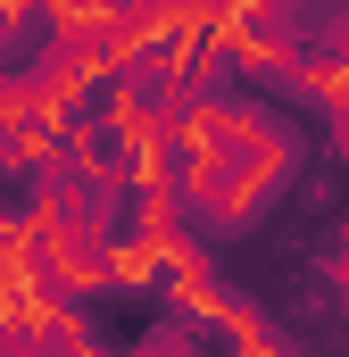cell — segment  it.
<instances>
[{
	"label": "cell",
	"instance_id": "obj_3",
	"mask_svg": "<svg viewBox=\"0 0 349 357\" xmlns=\"http://www.w3.org/2000/svg\"><path fill=\"white\" fill-rule=\"evenodd\" d=\"M333 282H341V307H349V250H341V266H333Z\"/></svg>",
	"mask_w": 349,
	"mask_h": 357
},
{
	"label": "cell",
	"instance_id": "obj_2",
	"mask_svg": "<svg viewBox=\"0 0 349 357\" xmlns=\"http://www.w3.org/2000/svg\"><path fill=\"white\" fill-rule=\"evenodd\" d=\"M216 333L233 341V357H291V341H283V333L266 324V316L250 307V299H225V316H216Z\"/></svg>",
	"mask_w": 349,
	"mask_h": 357
},
{
	"label": "cell",
	"instance_id": "obj_1",
	"mask_svg": "<svg viewBox=\"0 0 349 357\" xmlns=\"http://www.w3.org/2000/svg\"><path fill=\"white\" fill-rule=\"evenodd\" d=\"M158 282H167L174 316H191V324H216V316H225V299H233V291L216 282V266L200 258V241H183V233L167 241V266H158Z\"/></svg>",
	"mask_w": 349,
	"mask_h": 357
}]
</instances>
